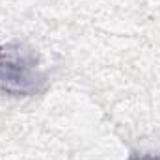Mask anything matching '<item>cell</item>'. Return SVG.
<instances>
[{"mask_svg": "<svg viewBox=\"0 0 160 160\" xmlns=\"http://www.w3.org/2000/svg\"><path fill=\"white\" fill-rule=\"evenodd\" d=\"M48 86V77L34 50L19 45H0V93L9 97H36Z\"/></svg>", "mask_w": 160, "mask_h": 160, "instance_id": "6da1fadb", "label": "cell"}, {"mask_svg": "<svg viewBox=\"0 0 160 160\" xmlns=\"http://www.w3.org/2000/svg\"><path fill=\"white\" fill-rule=\"evenodd\" d=\"M127 160H160L158 155H149V153H134Z\"/></svg>", "mask_w": 160, "mask_h": 160, "instance_id": "7a4b0ae2", "label": "cell"}]
</instances>
